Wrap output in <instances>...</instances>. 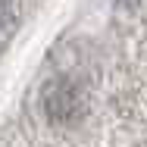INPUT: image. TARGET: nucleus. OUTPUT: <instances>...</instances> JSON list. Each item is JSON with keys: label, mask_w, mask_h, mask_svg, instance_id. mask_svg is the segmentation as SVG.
<instances>
[{"label": "nucleus", "mask_w": 147, "mask_h": 147, "mask_svg": "<svg viewBox=\"0 0 147 147\" xmlns=\"http://www.w3.org/2000/svg\"><path fill=\"white\" fill-rule=\"evenodd\" d=\"M44 113L53 125H75L88 113V91L69 78H57L44 88Z\"/></svg>", "instance_id": "f257e3e1"}, {"label": "nucleus", "mask_w": 147, "mask_h": 147, "mask_svg": "<svg viewBox=\"0 0 147 147\" xmlns=\"http://www.w3.org/2000/svg\"><path fill=\"white\" fill-rule=\"evenodd\" d=\"M13 25H16V16H13L9 3H6V0H0V44L13 34Z\"/></svg>", "instance_id": "f03ea898"}]
</instances>
